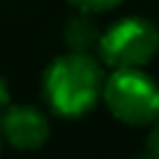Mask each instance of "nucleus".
<instances>
[{
    "mask_svg": "<svg viewBox=\"0 0 159 159\" xmlns=\"http://www.w3.org/2000/svg\"><path fill=\"white\" fill-rule=\"evenodd\" d=\"M97 50L112 70L144 67L159 50V27L144 17H122L102 30Z\"/></svg>",
    "mask_w": 159,
    "mask_h": 159,
    "instance_id": "nucleus-3",
    "label": "nucleus"
},
{
    "mask_svg": "<svg viewBox=\"0 0 159 159\" xmlns=\"http://www.w3.org/2000/svg\"><path fill=\"white\" fill-rule=\"evenodd\" d=\"M7 104H10V89H7V82L0 77V114L5 112Z\"/></svg>",
    "mask_w": 159,
    "mask_h": 159,
    "instance_id": "nucleus-8",
    "label": "nucleus"
},
{
    "mask_svg": "<svg viewBox=\"0 0 159 159\" xmlns=\"http://www.w3.org/2000/svg\"><path fill=\"white\" fill-rule=\"evenodd\" d=\"M72 7H77V10H82V12H107V10H112V7H117L122 0H67Z\"/></svg>",
    "mask_w": 159,
    "mask_h": 159,
    "instance_id": "nucleus-6",
    "label": "nucleus"
},
{
    "mask_svg": "<svg viewBox=\"0 0 159 159\" xmlns=\"http://www.w3.org/2000/svg\"><path fill=\"white\" fill-rule=\"evenodd\" d=\"M104 75L87 52H70L55 57L42 75V92L47 104L60 117H82L102 97Z\"/></svg>",
    "mask_w": 159,
    "mask_h": 159,
    "instance_id": "nucleus-1",
    "label": "nucleus"
},
{
    "mask_svg": "<svg viewBox=\"0 0 159 159\" xmlns=\"http://www.w3.org/2000/svg\"><path fill=\"white\" fill-rule=\"evenodd\" d=\"M102 99L112 117L129 127H144L159 119V84L142 67L114 70L104 80Z\"/></svg>",
    "mask_w": 159,
    "mask_h": 159,
    "instance_id": "nucleus-2",
    "label": "nucleus"
},
{
    "mask_svg": "<svg viewBox=\"0 0 159 159\" xmlns=\"http://www.w3.org/2000/svg\"><path fill=\"white\" fill-rule=\"evenodd\" d=\"M62 35H65V42H67V47L72 52H89L92 47H97L102 30L94 22L92 12H82L80 10V15H75V17H70L65 22Z\"/></svg>",
    "mask_w": 159,
    "mask_h": 159,
    "instance_id": "nucleus-5",
    "label": "nucleus"
},
{
    "mask_svg": "<svg viewBox=\"0 0 159 159\" xmlns=\"http://www.w3.org/2000/svg\"><path fill=\"white\" fill-rule=\"evenodd\" d=\"M147 149H149L152 157H159V119L154 122V127H152V132L147 137Z\"/></svg>",
    "mask_w": 159,
    "mask_h": 159,
    "instance_id": "nucleus-7",
    "label": "nucleus"
},
{
    "mask_svg": "<svg viewBox=\"0 0 159 159\" xmlns=\"http://www.w3.org/2000/svg\"><path fill=\"white\" fill-rule=\"evenodd\" d=\"M0 132L7 139L10 147L22 149V152H32V149H40L47 142L50 124L37 107L12 104V107H5V112H2Z\"/></svg>",
    "mask_w": 159,
    "mask_h": 159,
    "instance_id": "nucleus-4",
    "label": "nucleus"
}]
</instances>
